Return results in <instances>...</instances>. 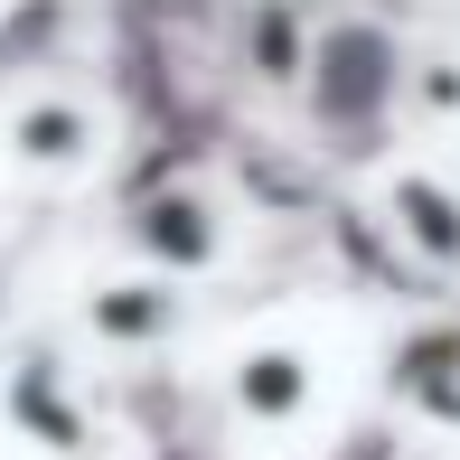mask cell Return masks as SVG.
Listing matches in <instances>:
<instances>
[{
  "label": "cell",
  "mask_w": 460,
  "mask_h": 460,
  "mask_svg": "<svg viewBox=\"0 0 460 460\" xmlns=\"http://www.w3.org/2000/svg\"><path fill=\"white\" fill-rule=\"evenodd\" d=\"M244 376H254V385H244V394H254L263 413H273V404H301V358H254Z\"/></svg>",
  "instance_id": "obj_1"
},
{
  "label": "cell",
  "mask_w": 460,
  "mask_h": 460,
  "mask_svg": "<svg viewBox=\"0 0 460 460\" xmlns=\"http://www.w3.org/2000/svg\"><path fill=\"white\" fill-rule=\"evenodd\" d=\"M413 217H423L413 235H423L432 254H460V207H451V198H423V188H413Z\"/></svg>",
  "instance_id": "obj_2"
}]
</instances>
